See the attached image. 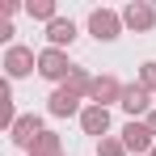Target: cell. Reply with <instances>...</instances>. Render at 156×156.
<instances>
[{
	"label": "cell",
	"instance_id": "11",
	"mask_svg": "<svg viewBox=\"0 0 156 156\" xmlns=\"http://www.w3.org/2000/svg\"><path fill=\"white\" fill-rule=\"evenodd\" d=\"M47 38H51L55 51H63V47H72V42H76V26H72L68 17H55L51 26H47Z\"/></svg>",
	"mask_w": 156,
	"mask_h": 156
},
{
	"label": "cell",
	"instance_id": "7",
	"mask_svg": "<svg viewBox=\"0 0 156 156\" xmlns=\"http://www.w3.org/2000/svg\"><path fill=\"white\" fill-rule=\"evenodd\" d=\"M34 68H38V55L30 51V47H9V51H4V72H9L13 80H17V76H30Z\"/></svg>",
	"mask_w": 156,
	"mask_h": 156
},
{
	"label": "cell",
	"instance_id": "6",
	"mask_svg": "<svg viewBox=\"0 0 156 156\" xmlns=\"http://www.w3.org/2000/svg\"><path fill=\"white\" fill-rule=\"evenodd\" d=\"M122 26H131L135 34H148V30L156 26V9L144 4V0H131L127 9H122Z\"/></svg>",
	"mask_w": 156,
	"mask_h": 156
},
{
	"label": "cell",
	"instance_id": "12",
	"mask_svg": "<svg viewBox=\"0 0 156 156\" xmlns=\"http://www.w3.org/2000/svg\"><path fill=\"white\" fill-rule=\"evenodd\" d=\"M26 13L34 17V21H47V26H51V21H55V0H30Z\"/></svg>",
	"mask_w": 156,
	"mask_h": 156
},
{
	"label": "cell",
	"instance_id": "5",
	"mask_svg": "<svg viewBox=\"0 0 156 156\" xmlns=\"http://www.w3.org/2000/svg\"><path fill=\"white\" fill-rule=\"evenodd\" d=\"M47 114H51V118H72V114H84V110H80L76 93H72L68 84H59L51 97H47Z\"/></svg>",
	"mask_w": 156,
	"mask_h": 156
},
{
	"label": "cell",
	"instance_id": "13",
	"mask_svg": "<svg viewBox=\"0 0 156 156\" xmlns=\"http://www.w3.org/2000/svg\"><path fill=\"white\" fill-rule=\"evenodd\" d=\"M34 156H63L59 152V135H55V131H42L38 144H34Z\"/></svg>",
	"mask_w": 156,
	"mask_h": 156
},
{
	"label": "cell",
	"instance_id": "14",
	"mask_svg": "<svg viewBox=\"0 0 156 156\" xmlns=\"http://www.w3.org/2000/svg\"><path fill=\"white\" fill-rule=\"evenodd\" d=\"M68 89H72V93H93V76H89V72H84V68H76V72H72V76H68Z\"/></svg>",
	"mask_w": 156,
	"mask_h": 156
},
{
	"label": "cell",
	"instance_id": "18",
	"mask_svg": "<svg viewBox=\"0 0 156 156\" xmlns=\"http://www.w3.org/2000/svg\"><path fill=\"white\" fill-rule=\"evenodd\" d=\"M152 156H156V148H152Z\"/></svg>",
	"mask_w": 156,
	"mask_h": 156
},
{
	"label": "cell",
	"instance_id": "3",
	"mask_svg": "<svg viewBox=\"0 0 156 156\" xmlns=\"http://www.w3.org/2000/svg\"><path fill=\"white\" fill-rule=\"evenodd\" d=\"M122 144H127V152H135V156H152L156 135L148 131V122H127V127H122Z\"/></svg>",
	"mask_w": 156,
	"mask_h": 156
},
{
	"label": "cell",
	"instance_id": "1",
	"mask_svg": "<svg viewBox=\"0 0 156 156\" xmlns=\"http://www.w3.org/2000/svg\"><path fill=\"white\" fill-rule=\"evenodd\" d=\"M89 34H93L97 42H114V38L122 34V13H114V9H93V13H89Z\"/></svg>",
	"mask_w": 156,
	"mask_h": 156
},
{
	"label": "cell",
	"instance_id": "15",
	"mask_svg": "<svg viewBox=\"0 0 156 156\" xmlns=\"http://www.w3.org/2000/svg\"><path fill=\"white\" fill-rule=\"evenodd\" d=\"M97 156H127V144L105 135V139H97Z\"/></svg>",
	"mask_w": 156,
	"mask_h": 156
},
{
	"label": "cell",
	"instance_id": "19",
	"mask_svg": "<svg viewBox=\"0 0 156 156\" xmlns=\"http://www.w3.org/2000/svg\"><path fill=\"white\" fill-rule=\"evenodd\" d=\"M30 156H34V152H30Z\"/></svg>",
	"mask_w": 156,
	"mask_h": 156
},
{
	"label": "cell",
	"instance_id": "17",
	"mask_svg": "<svg viewBox=\"0 0 156 156\" xmlns=\"http://www.w3.org/2000/svg\"><path fill=\"white\" fill-rule=\"evenodd\" d=\"M144 122H148V131H152V135H156V110H152V114H148V118H144Z\"/></svg>",
	"mask_w": 156,
	"mask_h": 156
},
{
	"label": "cell",
	"instance_id": "9",
	"mask_svg": "<svg viewBox=\"0 0 156 156\" xmlns=\"http://www.w3.org/2000/svg\"><path fill=\"white\" fill-rule=\"evenodd\" d=\"M80 131L105 139V135H110V110H105V105H84V114H80Z\"/></svg>",
	"mask_w": 156,
	"mask_h": 156
},
{
	"label": "cell",
	"instance_id": "8",
	"mask_svg": "<svg viewBox=\"0 0 156 156\" xmlns=\"http://www.w3.org/2000/svg\"><path fill=\"white\" fill-rule=\"evenodd\" d=\"M118 105L131 114V122H135L139 114L148 118V114H152V110H148V105H152V93H148L144 84H127V89H122V101H118Z\"/></svg>",
	"mask_w": 156,
	"mask_h": 156
},
{
	"label": "cell",
	"instance_id": "2",
	"mask_svg": "<svg viewBox=\"0 0 156 156\" xmlns=\"http://www.w3.org/2000/svg\"><path fill=\"white\" fill-rule=\"evenodd\" d=\"M72 72H76V68L68 63V55H63V51H55V47L38 51V76H47V80H68Z\"/></svg>",
	"mask_w": 156,
	"mask_h": 156
},
{
	"label": "cell",
	"instance_id": "16",
	"mask_svg": "<svg viewBox=\"0 0 156 156\" xmlns=\"http://www.w3.org/2000/svg\"><path fill=\"white\" fill-rule=\"evenodd\" d=\"M139 84H144L148 93H156V63H144V68H139Z\"/></svg>",
	"mask_w": 156,
	"mask_h": 156
},
{
	"label": "cell",
	"instance_id": "10",
	"mask_svg": "<svg viewBox=\"0 0 156 156\" xmlns=\"http://www.w3.org/2000/svg\"><path fill=\"white\" fill-rule=\"evenodd\" d=\"M89 97H93V105H105V110H110L114 101H122V84L114 76H93V93H89Z\"/></svg>",
	"mask_w": 156,
	"mask_h": 156
},
{
	"label": "cell",
	"instance_id": "4",
	"mask_svg": "<svg viewBox=\"0 0 156 156\" xmlns=\"http://www.w3.org/2000/svg\"><path fill=\"white\" fill-rule=\"evenodd\" d=\"M38 135H42V118H38V114H21V118L13 122V131H9V139H13L17 148H30V152H34Z\"/></svg>",
	"mask_w": 156,
	"mask_h": 156
}]
</instances>
